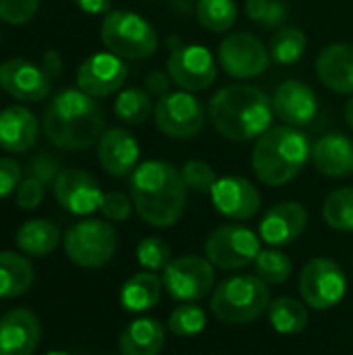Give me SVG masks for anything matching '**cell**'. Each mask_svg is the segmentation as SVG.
I'll return each mask as SVG.
<instances>
[{"instance_id": "cell-38", "label": "cell", "mask_w": 353, "mask_h": 355, "mask_svg": "<svg viewBox=\"0 0 353 355\" xmlns=\"http://www.w3.org/2000/svg\"><path fill=\"white\" fill-rule=\"evenodd\" d=\"M181 177L187 185V189L196 193H210L214 183L218 181L214 168L204 160H187L181 168Z\"/></svg>"}, {"instance_id": "cell-18", "label": "cell", "mask_w": 353, "mask_h": 355, "mask_svg": "<svg viewBox=\"0 0 353 355\" xmlns=\"http://www.w3.org/2000/svg\"><path fill=\"white\" fill-rule=\"evenodd\" d=\"M270 102L275 116L289 127H304L312 123L318 114V98L314 89L304 81L289 79L281 83L273 94Z\"/></svg>"}, {"instance_id": "cell-37", "label": "cell", "mask_w": 353, "mask_h": 355, "mask_svg": "<svg viewBox=\"0 0 353 355\" xmlns=\"http://www.w3.org/2000/svg\"><path fill=\"white\" fill-rule=\"evenodd\" d=\"M135 256H137V262L150 270V272H160L164 270L169 264H171V248L164 239L160 237H146L137 243V250H135Z\"/></svg>"}, {"instance_id": "cell-6", "label": "cell", "mask_w": 353, "mask_h": 355, "mask_svg": "<svg viewBox=\"0 0 353 355\" xmlns=\"http://www.w3.org/2000/svg\"><path fill=\"white\" fill-rule=\"evenodd\" d=\"M100 40L108 52L127 60H144L158 50L156 29L133 10H108L100 27Z\"/></svg>"}, {"instance_id": "cell-5", "label": "cell", "mask_w": 353, "mask_h": 355, "mask_svg": "<svg viewBox=\"0 0 353 355\" xmlns=\"http://www.w3.org/2000/svg\"><path fill=\"white\" fill-rule=\"evenodd\" d=\"M268 285L256 275H233L214 287L210 297L212 314L225 324H248L268 312Z\"/></svg>"}, {"instance_id": "cell-35", "label": "cell", "mask_w": 353, "mask_h": 355, "mask_svg": "<svg viewBox=\"0 0 353 355\" xmlns=\"http://www.w3.org/2000/svg\"><path fill=\"white\" fill-rule=\"evenodd\" d=\"M166 327L177 337H196L206 329V312L196 304H181L169 316Z\"/></svg>"}, {"instance_id": "cell-7", "label": "cell", "mask_w": 353, "mask_h": 355, "mask_svg": "<svg viewBox=\"0 0 353 355\" xmlns=\"http://www.w3.org/2000/svg\"><path fill=\"white\" fill-rule=\"evenodd\" d=\"M67 258L79 268H102L119 250L117 229L98 218H85L69 227L62 237Z\"/></svg>"}, {"instance_id": "cell-4", "label": "cell", "mask_w": 353, "mask_h": 355, "mask_svg": "<svg viewBox=\"0 0 353 355\" xmlns=\"http://www.w3.org/2000/svg\"><path fill=\"white\" fill-rule=\"evenodd\" d=\"M308 137L289 125L266 129L252 150V168L268 187H283L293 181L310 160Z\"/></svg>"}, {"instance_id": "cell-29", "label": "cell", "mask_w": 353, "mask_h": 355, "mask_svg": "<svg viewBox=\"0 0 353 355\" xmlns=\"http://www.w3.org/2000/svg\"><path fill=\"white\" fill-rule=\"evenodd\" d=\"M268 322L279 335H300L310 322L308 306L295 297H277L268 306Z\"/></svg>"}, {"instance_id": "cell-34", "label": "cell", "mask_w": 353, "mask_h": 355, "mask_svg": "<svg viewBox=\"0 0 353 355\" xmlns=\"http://www.w3.org/2000/svg\"><path fill=\"white\" fill-rule=\"evenodd\" d=\"M254 272L266 285H283L293 275V262L279 248L262 250L254 262Z\"/></svg>"}, {"instance_id": "cell-27", "label": "cell", "mask_w": 353, "mask_h": 355, "mask_svg": "<svg viewBox=\"0 0 353 355\" xmlns=\"http://www.w3.org/2000/svg\"><path fill=\"white\" fill-rule=\"evenodd\" d=\"M17 248L31 258H44L52 254L60 243V231L46 218H31L23 223L15 235Z\"/></svg>"}, {"instance_id": "cell-43", "label": "cell", "mask_w": 353, "mask_h": 355, "mask_svg": "<svg viewBox=\"0 0 353 355\" xmlns=\"http://www.w3.org/2000/svg\"><path fill=\"white\" fill-rule=\"evenodd\" d=\"M21 181V164L12 158H0V198L17 191Z\"/></svg>"}, {"instance_id": "cell-11", "label": "cell", "mask_w": 353, "mask_h": 355, "mask_svg": "<svg viewBox=\"0 0 353 355\" xmlns=\"http://www.w3.org/2000/svg\"><path fill=\"white\" fill-rule=\"evenodd\" d=\"M214 266L204 256L173 258L162 270V285L169 295L181 304H193L214 291Z\"/></svg>"}, {"instance_id": "cell-16", "label": "cell", "mask_w": 353, "mask_h": 355, "mask_svg": "<svg viewBox=\"0 0 353 355\" xmlns=\"http://www.w3.org/2000/svg\"><path fill=\"white\" fill-rule=\"evenodd\" d=\"M210 200L223 216L231 220H250L262 208V196L258 187L246 177H221L212 191Z\"/></svg>"}, {"instance_id": "cell-42", "label": "cell", "mask_w": 353, "mask_h": 355, "mask_svg": "<svg viewBox=\"0 0 353 355\" xmlns=\"http://www.w3.org/2000/svg\"><path fill=\"white\" fill-rule=\"evenodd\" d=\"M44 196H46V185L33 177H25L15 191V202L21 210H35L44 202Z\"/></svg>"}, {"instance_id": "cell-20", "label": "cell", "mask_w": 353, "mask_h": 355, "mask_svg": "<svg viewBox=\"0 0 353 355\" xmlns=\"http://www.w3.org/2000/svg\"><path fill=\"white\" fill-rule=\"evenodd\" d=\"M42 341V324L27 308H15L0 318V355H33Z\"/></svg>"}, {"instance_id": "cell-26", "label": "cell", "mask_w": 353, "mask_h": 355, "mask_svg": "<svg viewBox=\"0 0 353 355\" xmlns=\"http://www.w3.org/2000/svg\"><path fill=\"white\" fill-rule=\"evenodd\" d=\"M164 291L162 277L150 270H141L133 277H129L121 287V306L127 312H148L152 310Z\"/></svg>"}, {"instance_id": "cell-8", "label": "cell", "mask_w": 353, "mask_h": 355, "mask_svg": "<svg viewBox=\"0 0 353 355\" xmlns=\"http://www.w3.org/2000/svg\"><path fill=\"white\" fill-rule=\"evenodd\" d=\"M166 73L177 87L196 94L208 89L216 81V62L206 46L181 44L179 37H171Z\"/></svg>"}, {"instance_id": "cell-46", "label": "cell", "mask_w": 353, "mask_h": 355, "mask_svg": "<svg viewBox=\"0 0 353 355\" xmlns=\"http://www.w3.org/2000/svg\"><path fill=\"white\" fill-rule=\"evenodd\" d=\"M87 15H106L110 8V0H73Z\"/></svg>"}, {"instance_id": "cell-48", "label": "cell", "mask_w": 353, "mask_h": 355, "mask_svg": "<svg viewBox=\"0 0 353 355\" xmlns=\"http://www.w3.org/2000/svg\"><path fill=\"white\" fill-rule=\"evenodd\" d=\"M46 355H69V354H64V352H48Z\"/></svg>"}, {"instance_id": "cell-24", "label": "cell", "mask_w": 353, "mask_h": 355, "mask_svg": "<svg viewBox=\"0 0 353 355\" xmlns=\"http://www.w3.org/2000/svg\"><path fill=\"white\" fill-rule=\"evenodd\" d=\"M310 160L325 177L345 179L353 175V141L343 133H327L312 146Z\"/></svg>"}, {"instance_id": "cell-45", "label": "cell", "mask_w": 353, "mask_h": 355, "mask_svg": "<svg viewBox=\"0 0 353 355\" xmlns=\"http://www.w3.org/2000/svg\"><path fill=\"white\" fill-rule=\"evenodd\" d=\"M42 69H44V73L50 79H56L62 73V58H60V54L56 50H48L42 56Z\"/></svg>"}, {"instance_id": "cell-25", "label": "cell", "mask_w": 353, "mask_h": 355, "mask_svg": "<svg viewBox=\"0 0 353 355\" xmlns=\"http://www.w3.org/2000/svg\"><path fill=\"white\" fill-rule=\"evenodd\" d=\"M166 341V327L156 318H137L129 322L119 337L121 355H160Z\"/></svg>"}, {"instance_id": "cell-17", "label": "cell", "mask_w": 353, "mask_h": 355, "mask_svg": "<svg viewBox=\"0 0 353 355\" xmlns=\"http://www.w3.org/2000/svg\"><path fill=\"white\" fill-rule=\"evenodd\" d=\"M0 87L21 102H42L50 94V77L42 67L25 58H8L0 64Z\"/></svg>"}, {"instance_id": "cell-32", "label": "cell", "mask_w": 353, "mask_h": 355, "mask_svg": "<svg viewBox=\"0 0 353 355\" xmlns=\"http://www.w3.org/2000/svg\"><path fill=\"white\" fill-rule=\"evenodd\" d=\"M198 23L214 33L229 31L237 21V4L235 0H198L196 2Z\"/></svg>"}, {"instance_id": "cell-47", "label": "cell", "mask_w": 353, "mask_h": 355, "mask_svg": "<svg viewBox=\"0 0 353 355\" xmlns=\"http://www.w3.org/2000/svg\"><path fill=\"white\" fill-rule=\"evenodd\" d=\"M343 116H345V123H347V125L353 129V96L347 100V104H345Z\"/></svg>"}, {"instance_id": "cell-14", "label": "cell", "mask_w": 353, "mask_h": 355, "mask_svg": "<svg viewBox=\"0 0 353 355\" xmlns=\"http://www.w3.org/2000/svg\"><path fill=\"white\" fill-rule=\"evenodd\" d=\"M52 193L58 206L75 216H87L100 210L104 196L96 177L81 168H62L52 183Z\"/></svg>"}, {"instance_id": "cell-31", "label": "cell", "mask_w": 353, "mask_h": 355, "mask_svg": "<svg viewBox=\"0 0 353 355\" xmlns=\"http://www.w3.org/2000/svg\"><path fill=\"white\" fill-rule=\"evenodd\" d=\"M308 40L300 27L283 25L270 40L268 52L277 64H295L306 52Z\"/></svg>"}, {"instance_id": "cell-41", "label": "cell", "mask_w": 353, "mask_h": 355, "mask_svg": "<svg viewBox=\"0 0 353 355\" xmlns=\"http://www.w3.org/2000/svg\"><path fill=\"white\" fill-rule=\"evenodd\" d=\"M40 0H0V21L23 25L37 12Z\"/></svg>"}, {"instance_id": "cell-10", "label": "cell", "mask_w": 353, "mask_h": 355, "mask_svg": "<svg viewBox=\"0 0 353 355\" xmlns=\"http://www.w3.org/2000/svg\"><path fill=\"white\" fill-rule=\"evenodd\" d=\"M206 258L214 268L239 270L256 262L262 252L258 235L241 225H223L206 239Z\"/></svg>"}, {"instance_id": "cell-36", "label": "cell", "mask_w": 353, "mask_h": 355, "mask_svg": "<svg viewBox=\"0 0 353 355\" xmlns=\"http://www.w3.org/2000/svg\"><path fill=\"white\" fill-rule=\"evenodd\" d=\"M246 15L262 27H277L287 21L289 4L285 0H246Z\"/></svg>"}, {"instance_id": "cell-3", "label": "cell", "mask_w": 353, "mask_h": 355, "mask_svg": "<svg viewBox=\"0 0 353 355\" xmlns=\"http://www.w3.org/2000/svg\"><path fill=\"white\" fill-rule=\"evenodd\" d=\"M208 119L223 137L250 141L270 129L275 112L270 98L260 87L235 83L221 87L210 98Z\"/></svg>"}, {"instance_id": "cell-39", "label": "cell", "mask_w": 353, "mask_h": 355, "mask_svg": "<svg viewBox=\"0 0 353 355\" xmlns=\"http://www.w3.org/2000/svg\"><path fill=\"white\" fill-rule=\"evenodd\" d=\"M133 200L131 196L123 193V191H108L102 196L100 202V212L106 220L110 223H125L131 212H133Z\"/></svg>"}, {"instance_id": "cell-33", "label": "cell", "mask_w": 353, "mask_h": 355, "mask_svg": "<svg viewBox=\"0 0 353 355\" xmlns=\"http://www.w3.org/2000/svg\"><path fill=\"white\" fill-rule=\"evenodd\" d=\"M325 223L341 233H353V187L331 191L322 204Z\"/></svg>"}, {"instance_id": "cell-19", "label": "cell", "mask_w": 353, "mask_h": 355, "mask_svg": "<svg viewBox=\"0 0 353 355\" xmlns=\"http://www.w3.org/2000/svg\"><path fill=\"white\" fill-rule=\"evenodd\" d=\"M308 220L306 206L300 202H281L260 220V239L270 248H285L306 231Z\"/></svg>"}, {"instance_id": "cell-28", "label": "cell", "mask_w": 353, "mask_h": 355, "mask_svg": "<svg viewBox=\"0 0 353 355\" xmlns=\"http://www.w3.org/2000/svg\"><path fill=\"white\" fill-rule=\"evenodd\" d=\"M35 270L31 262L15 252H0V300H12L29 291Z\"/></svg>"}, {"instance_id": "cell-9", "label": "cell", "mask_w": 353, "mask_h": 355, "mask_svg": "<svg viewBox=\"0 0 353 355\" xmlns=\"http://www.w3.org/2000/svg\"><path fill=\"white\" fill-rule=\"evenodd\" d=\"M300 293L308 308L327 312L335 308L347 291L343 268L331 258H312L300 275Z\"/></svg>"}, {"instance_id": "cell-23", "label": "cell", "mask_w": 353, "mask_h": 355, "mask_svg": "<svg viewBox=\"0 0 353 355\" xmlns=\"http://www.w3.org/2000/svg\"><path fill=\"white\" fill-rule=\"evenodd\" d=\"M316 75L329 89L353 96V44L325 46L316 58Z\"/></svg>"}, {"instance_id": "cell-44", "label": "cell", "mask_w": 353, "mask_h": 355, "mask_svg": "<svg viewBox=\"0 0 353 355\" xmlns=\"http://www.w3.org/2000/svg\"><path fill=\"white\" fill-rule=\"evenodd\" d=\"M171 75L169 73H162V71H152L146 75V92L152 96V98H164L171 94Z\"/></svg>"}, {"instance_id": "cell-15", "label": "cell", "mask_w": 353, "mask_h": 355, "mask_svg": "<svg viewBox=\"0 0 353 355\" xmlns=\"http://www.w3.org/2000/svg\"><path fill=\"white\" fill-rule=\"evenodd\" d=\"M127 79V64L112 52H96L77 69V87L92 98L112 96Z\"/></svg>"}, {"instance_id": "cell-13", "label": "cell", "mask_w": 353, "mask_h": 355, "mask_svg": "<svg viewBox=\"0 0 353 355\" xmlns=\"http://www.w3.org/2000/svg\"><path fill=\"white\" fill-rule=\"evenodd\" d=\"M270 52L264 42L248 31L227 35L218 46V62L235 79H254L270 64Z\"/></svg>"}, {"instance_id": "cell-2", "label": "cell", "mask_w": 353, "mask_h": 355, "mask_svg": "<svg viewBox=\"0 0 353 355\" xmlns=\"http://www.w3.org/2000/svg\"><path fill=\"white\" fill-rule=\"evenodd\" d=\"M42 125L52 146L69 152H83L100 141L106 116L98 100L77 87L56 94L46 104Z\"/></svg>"}, {"instance_id": "cell-21", "label": "cell", "mask_w": 353, "mask_h": 355, "mask_svg": "<svg viewBox=\"0 0 353 355\" xmlns=\"http://www.w3.org/2000/svg\"><path fill=\"white\" fill-rule=\"evenodd\" d=\"M98 160L110 177H127L137 168L139 144L127 129H106L98 141Z\"/></svg>"}, {"instance_id": "cell-30", "label": "cell", "mask_w": 353, "mask_h": 355, "mask_svg": "<svg viewBox=\"0 0 353 355\" xmlns=\"http://www.w3.org/2000/svg\"><path fill=\"white\" fill-rule=\"evenodd\" d=\"M152 96L141 87H127L114 100V114L127 125H141L154 114Z\"/></svg>"}, {"instance_id": "cell-40", "label": "cell", "mask_w": 353, "mask_h": 355, "mask_svg": "<svg viewBox=\"0 0 353 355\" xmlns=\"http://www.w3.org/2000/svg\"><path fill=\"white\" fill-rule=\"evenodd\" d=\"M60 171H62V168H60V162H58L52 154H48V152L35 154V156L27 162V166H25V175L37 179V181L44 183V185H52V183L56 181V177H58Z\"/></svg>"}, {"instance_id": "cell-12", "label": "cell", "mask_w": 353, "mask_h": 355, "mask_svg": "<svg viewBox=\"0 0 353 355\" xmlns=\"http://www.w3.org/2000/svg\"><path fill=\"white\" fill-rule=\"evenodd\" d=\"M158 131L171 139H191L206 125V110L191 92H171L154 106Z\"/></svg>"}, {"instance_id": "cell-22", "label": "cell", "mask_w": 353, "mask_h": 355, "mask_svg": "<svg viewBox=\"0 0 353 355\" xmlns=\"http://www.w3.org/2000/svg\"><path fill=\"white\" fill-rule=\"evenodd\" d=\"M40 137L37 116L21 104L0 112V148L10 154H23L35 146Z\"/></svg>"}, {"instance_id": "cell-1", "label": "cell", "mask_w": 353, "mask_h": 355, "mask_svg": "<svg viewBox=\"0 0 353 355\" xmlns=\"http://www.w3.org/2000/svg\"><path fill=\"white\" fill-rule=\"evenodd\" d=\"M129 196L137 216L156 229L177 225L187 208V185L181 171L162 160L137 164L129 179Z\"/></svg>"}]
</instances>
